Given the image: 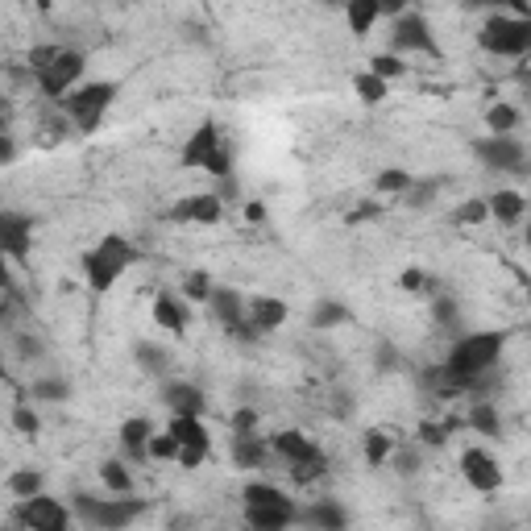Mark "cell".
I'll use <instances>...</instances> for the list:
<instances>
[{"mask_svg": "<svg viewBox=\"0 0 531 531\" xmlns=\"http://www.w3.org/2000/svg\"><path fill=\"white\" fill-rule=\"evenodd\" d=\"M175 453H179V440H175L171 432H158V428H154V432H150V444H146V457L162 465V461H175Z\"/></svg>", "mask_w": 531, "mask_h": 531, "instance_id": "obj_37", "label": "cell"}, {"mask_svg": "<svg viewBox=\"0 0 531 531\" xmlns=\"http://www.w3.org/2000/svg\"><path fill=\"white\" fill-rule=\"evenodd\" d=\"M374 191L378 195H407L411 191V175L403 171V166H386V171L374 175Z\"/></svg>", "mask_w": 531, "mask_h": 531, "instance_id": "obj_32", "label": "cell"}, {"mask_svg": "<svg viewBox=\"0 0 531 531\" xmlns=\"http://www.w3.org/2000/svg\"><path fill=\"white\" fill-rule=\"evenodd\" d=\"M390 453H395V436H386L382 428L366 432V461H370V465H386Z\"/></svg>", "mask_w": 531, "mask_h": 531, "instance_id": "obj_35", "label": "cell"}, {"mask_svg": "<svg viewBox=\"0 0 531 531\" xmlns=\"http://www.w3.org/2000/svg\"><path fill=\"white\" fill-rule=\"evenodd\" d=\"M166 220H175V225H220V220H225V200H220L216 191L183 195V200L166 212Z\"/></svg>", "mask_w": 531, "mask_h": 531, "instance_id": "obj_11", "label": "cell"}, {"mask_svg": "<svg viewBox=\"0 0 531 531\" xmlns=\"http://www.w3.org/2000/svg\"><path fill=\"white\" fill-rule=\"evenodd\" d=\"M453 220H457V225H486V220H490V212H486V195H482V200H465V204L453 212Z\"/></svg>", "mask_w": 531, "mask_h": 531, "instance_id": "obj_40", "label": "cell"}, {"mask_svg": "<svg viewBox=\"0 0 531 531\" xmlns=\"http://www.w3.org/2000/svg\"><path fill=\"white\" fill-rule=\"evenodd\" d=\"M34 5H38L42 13H50V9H54V0H34Z\"/></svg>", "mask_w": 531, "mask_h": 531, "instance_id": "obj_52", "label": "cell"}, {"mask_svg": "<svg viewBox=\"0 0 531 531\" xmlns=\"http://www.w3.org/2000/svg\"><path fill=\"white\" fill-rule=\"evenodd\" d=\"M486 212H490V220H498V225H519L527 216V200L515 187H498L494 195H486Z\"/></svg>", "mask_w": 531, "mask_h": 531, "instance_id": "obj_20", "label": "cell"}, {"mask_svg": "<svg viewBox=\"0 0 531 531\" xmlns=\"http://www.w3.org/2000/svg\"><path fill=\"white\" fill-rule=\"evenodd\" d=\"M465 5H473V9H482V5H490V9H498V13H515V17H527V9H531V0H465Z\"/></svg>", "mask_w": 531, "mask_h": 531, "instance_id": "obj_41", "label": "cell"}, {"mask_svg": "<svg viewBox=\"0 0 531 531\" xmlns=\"http://www.w3.org/2000/svg\"><path fill=\"white\" fill-rule=\"evenodd\" d=\"M137 357L146 361V370H150V374H158L162 366H171V357H166L162 349H150V345H137Z\"/></svg>", "mask_w": 531, "mask_h": 531, "instance_id": "obj_45", "label": "cell"}, {"mask_svg": "<svg viewBox=\"0 0 531 531\" xmlns=\"http://www.w3.org/2000/svg\"><path fill=\"white\" fill-rule=\"evenodd\" d=\"M295 523L324 527V531H337V527H345V523H349V515H345V511H341L332 498H324V502H316V507H303V511L295 515Z\"/></svg>", "mask_w": 531, "mask_h": 531, "instance_id": "obj_24", "label": "cell"}, {"mask_svg": "<svg viewBox=\"0 0 531 531\" xmlns=\"http://www.w3.org/2000/svg\"><path fill=\"white\" fill-rule=\"evenodd\" d=\"M208 307H212V316L225 324V332L229 337H237V341H258V332L249 328V316H245V295L241 291H233V287H212V295H208Z\"/></svg>", "mask_w": 531, "mask_h": 531, "instance_id": "obj_10", "label": "cell"}, {"mask_svg": "<svg viewBox=\"0 0 531 531\" xmlns=\"http://www.w3.org/2000/svg\"><path fill=\"white\" fill-rule=\"evenodd\" d=\"M150 316H154V324L162 332H171V337H183V332H187V303H183V295H171V291L154 295Z\"/></svg>", "mask_w": 531, "mask_h": 531, "instance_id": "obj_19", "label": "cell"}, {"mask_svg": "<svg viewBox=\"0 0 531 531\" xmlns=\"http://www.w3.org/2000/svg\"><path fill=\"white\" fill-rule=\"evenodd\" d=\"M399 287H403V291H432V278H428L424 270H415V266H411V270L399 274Z\"/></svg>", "mask_w": 531, "mask_h": 531, "instance_id": "obj_42", "label": "cell"}, {"mask_svg": "<svg viewBox=\"0 0 531 531\" xmlns=\"http://www.w3.org/2000/svg\"><path fill=\"white\" fill-rule=\"evenodd\" d=\"M353 92H357L361 104H370V108H374V104H382V100L390 96V83L378 79V75H370V71H361V75L353 79Z\"/></svg>", "mask_w": 531, "mask_h": 531, "instance_id": "obj_29", "label": "cell"}, {"mask_svg": "<svg viewBox=\"0 0 531 531\" xmlns=\"http://www.w3.org/2000/svg\"><path fill=\"white\" fill-rule=\"evenodd\" d=\"M233 432H258V411H237L233 415Z\"/></svg>", "mask_w": 531, "mask_h": 531, "instance_id": "obj_47", "label": "cell"}, {"mask_svg": "<svg viewBox=\"0 0 531 531\" xmlns=\"http://www.w3.org/2000/svg\"><path fill=\"white\" fill-rule=\"evenodd\" d=\"M287 473H291V482H295L299 490H307V486H316V482H324V478H328V457H324V453L303 457V461L287 465Z\"/></svg>", "mask_w": 531, "mask_h": 531, "instance_id": "obj_26", "label": "cell"}, {"mask_svg": "<svg viewBox=\"0 0 531 531\" xmlns=\"http://www.w3.org/2000/svg\"><path fill=\"white\" fill-rule=\"evenodd\" d=\"M100 486L108 494H133V469L129 461H100Z\"/></svg>", "mask_w": 531, "mask_h": 531, "instance_id": "obj_27", "label": "cell"}, {"mask_svg": "<svg viewBox=\"0 0 531 531\" xmlns=\"http://www.w3.org/2000/svg\"><path fill=\"white\" fill-rule=\"evenodd\" d=\"M229 457L237 469H266L274 461L270 453V440L262 432H233V444H229Z\"/></svg>", "mask_w": 531, "mask_h": 531, "instance_id": "obj_15", "label": "cell"}, {"mask_svg": "<svg viewBox=\"0 0 531 531\" xmlns=\"http://www.w3.org/2000/svg\"><path fill=\"white\" fill-rule=\"evenodd\" d=\"M341 9H345V25H349L353 38H370L374 25L382 21L378 17V0H345Z\"/></svg>", "mask_w": 531, "mask_h": 531, "instance_id": "obj_23", "label": "cell"}, {"mask_svg": "<svg viewBox=\"0 0 531 531\" xmlns=\"http://www.w3.org/2000/svg\"><path fill=\"white\" fill-rule=\"evenodd\" d=\"M245 316H249V328H254L258 337H266V332H278L291 320V307L274 295H254V299H245Z\"/></svg>", "mask_w": 531, "mask_h": 531, "instance_id": "obj_14", "label": "cell"}, {"mask_svg": "<svg viewBox=\"0 0 531 531\" xmlns=\"http://www.w3.org/2000/svg\"><path fill=\"white\" fill-rule=\"evenodd\" d=\"M407 9H411V0H378V17H382V21L399 17V13H407Z\"/></svg>", "mask_w": 531, "mask_h": 531, "instance_id": "obj_46", "label": "cell"}, {"mask_svg": "<svg viewBox=\"0 0 531 531\" xmlns=\"http://www.w3.org/2000/svg\"><path fill=\"white\" fill-rule=\"evenodd\" d=\"M478 46L494 59H523L531 50V17L515 13H490L478 30Z\"/></svg>", "mask_w": 531, "mask_h": 531, "instance_id": "obj_5", "label": "cell"}, {"mask_svg": "<svg viewBox=\"0 0 531 531\" xmlns=\"http://www.w3.org/2000/svg\"><path fill=\"white\" fill-rule=\"evenodd\" d=\"M419 440H424V444H444L449 432H444V424H419Z\"/></svg>", "mask_w": 531, "mask_h": 531, "instance_id": "obj_48", "label": "cell"}, {"mask_svg": "<svg viewBox=\"0 0 531 531\" xmlns=\"http://www.w3.org/2000/svg\"><path fill=\"white\" fill-rule=\"evenodd\" d=\"M390 50L395 54H440L436 50V34H432V25L424 13H399V17H390Z\"/></svg>", "mask_w": 531, "mask_h": 531, "instance_id": "obj_9", "label": "cell"}, {"mask_svg": "<svg viewBox=\"0 0 531 531\" xmlns=\"http://www.w3.org/2000/svg\"><path fill=\"white\" fill-rule=\"evenodd\" d=\"M473 154H478L482 166H490V171H507V175L527 171V146L515 133H486L473 142Z\"/></svg>", "mask_w": 531, "mask_h": 531, "instance_id": "obj_8", "label": "cell"}, {"mask_svg": "<svg viewBox=\"0 0 531 531\" xmlns=\"http://www.w3.org/2000/svg\"><path fill=\"white\" fill-rule=\"evenodd\" d=\"M137 258H142V249H137L125 233H104L88 254H83V278H88V287L92 291H113L125 270L137 266Z\"/></svg>", "mask_w": 531, "mask_h": 531, "instance_id": "obj_2", "label": "cell"}, {"mask_svg": "<svg viewBox=\"0 0 531 531\" xmlns=\"http://www.w3.org/2000/svg\"><path fill=\"white\" fill-rule=\"evenodd\" d=\"M200 171L212 175V179H233V146H229V137L208 154V162L200 166Z\"/></svg>", "mask_w": 531, "mask_h": 531, "instance_id": "obj_33", "label": "cell"}, {"mask_svg": "<svg viewBox=\"0 0 531 531\" xmlns=\"http://www.w3.org/2000/svg\"><path fill=\"white\" fill-rule=\"evenodd\" d=\"M370 75H378V79H386V83H395V79H403L407 75V63H403V54H395V50H382V54H374L370 59V67H366Z\"/></svg>", "mask_w": 531, "mask_h": 531, "instance_id": "obj_30", "label": "cell"}, {"mask_svg": "<svg viewBox=\"0 0 531 531\" xmlns=\"http://www.w3.org/2000/svg\"><path fill=\"white\" fill-rule=\"evenodd\" d=\"M212 274L208 270H191L187 278H183V299H191V303H208V295H212Z\"/></svg>", "mask_w": 531, "mask_h": 531, "instance_id": "obj_36", "label": "cell"}, {"mask_svg": "<svg viewBox=\"0 0 531 531\" xmlns=\"http://www.w3.org/2000/svg\"><path fill=\"white\" fill-rule=\"evenodd\" d=\"M225 142V133H220V125L216 121H204L200 129H195L187 142H183V150H179V158H183V166H191V171H200V166L208 162V154Z\"/></svg>", "mask_w": 531, "mask_h": 531, "instance_id": "obj_18", "label": "cell"}, {"mask_svg": "<svg viewBox=\"0 0 531 531\" xmlns=\"http://www.w3.org/2000/svg\"><path fill=\"white\" fill-rule=\"evenodd\" d=\"M208 453H212V449H187V444H179L175 465H183V469H200V465L208 461Z\"/></svg>", "mask_w": 531, "mask_h": 531, "instance_id": "obj_43", "label": "cell"}, {"mask_svg": "<svg viewBox=\"0 0 531 531\" xmlns=\"http://www.w3.org/2000/svg\"><path fill=\"white\" fill-rule=\"evenodd\" d=\"M0 378H5V349H0Z\"/></svg>", "mask_w": 531, "mask_h": 531, "instance_id": "obj_54", "label": "cell"}, {"mask_svg": "<svg viewBox=\"0 0 531 531\" xmlns=\"http://www.w3.org/2000/svg\"><path fill=\"white\" fill-rule=\"evenodd\" d=\"M5 486H9V494H13V498H30V494L46 490V478H42L38 469H13Z\"/></svg>", "mask_w": 531, "mask_h": 531, "instance_id": "obj_31", "label": "cell"}, {"mask_svg": "<svg viewBox=\"0 0 531 531\" xmlns=\"http://www.w3.org/2000/svg\"><path fill=\"white\" fill-rule=\"evenodd\" d=\"M162 403H166L171 415H204V407H208L204 390L195 382H183V378H171L162 386Z\"/></svg>", "mask_w": 531, "mask_h": 531, "instance_id": "obj_16", "label": "cell"}, {"mask_svg": "<svg viewBox=\"0 0 531 531\" xmlns=\"http://www.w3.org/2000/svg\"><path fill=\"white\" fill-rule=\"evenodd\" d=\"M71 519H75V511L67 507V502L50 498L46 490H38L30 498H17V507H13V523L30 527V531H67Z\"/></svg>", "mask_w": 531, "mask_h": 531, "instance_id": "obj_7", "label": "cell"}, {"mask_svg": "<svg viewBox=\"0 0 531 531\" xmlns=\"http://www.w3.org/2000/svg\"><path fill=\"white\" fill-rule=\"evenodd\" d=\"M270 453H274V461L295 465V461H303V457H316L320 444L307 436V432H299V428H283V432L270 436Z\"/></svg>", "mask_w": 531, "mask_h": 531, "instance_id": "obj_17", "label": "cell"}, {"mask_svg": "<svg viewBox=\"0 0 531 531\" xmlns=\"http://www.w3.org/2000/svg\"><path fill=\"white\" fill-rule=\"evenodd\" d=\"M17 158V142H13V133L9 129H0V166H9Z\"/></svg>", "mask_w": 531, "mask_h": 531, "instance_id": "obj_49", "label": "cell"}, {"mask_svg": "<svg viewBox=\"0 0 531 531\" xmlns=\"http://www.w3.org/2000/svg\"><path fill=\"white\" fill-rule=\"evenodd\" d=\"M13 428H17L21 436H38V432H42V419H38L30 395H21V399H17V407H13Z\"/></svg>", "mask_w": 531, "mask_h": 531, "instance_id": "obj_34", "label": "cell"}, {"mask_svg": "<svg viewBox=\"0 0 531 531\" xmlns=\"http://www.w3.org/2000/svg\"><path fill=\"white\" fill-rule=\"evenodd\" d=\"M316 5H345V0H316Z\"/></svg>", "mask_w": 531, "mask_h": 531, "instance_id": "obj_53", "label": "cell"}, {"mask_svg": "<svg viewBox=\"0 0 531 531\" xmlns=\"http://www.w3.org/2000/svg\"><path fill=\"white\" fill-rule=\"evenodd\" d=\"M0 291H13V270H9V254H5V249H0Z\"/></svg>", "mask_w": 531, "mask_h": 531, "instance_id": "obj_50", "label": "cell"}, {"mask_svg": "<svg viewBox=\"0 0 531 531\" xmlns=\"http://www.w3.org/2000/svg\"><path fill=\"white\" fill-rule=\"evenodd\" d=\"M71 511L83 527H100V531H117V527H129L137 515H142V502L129 498V494H117V498H100V494H75Z\"/></svg>", "mask_w": 531, "mask_h": 531, "instance_id": "obj_6", "label": "cell"}, {"mask_svg": "<svg viewBox=\"0 0 531 531\" xmlns=\"http://www.w3.org/2000/svg\"><path fill=\"white\" fill-rule=\"evenodd\" d=\"M465 424L473 432H482V436H498L502 432V415H498V407L490 399H473L469 411H465Z\"/></svg>", "mask_w": 531, "mask_h": 531, "instance_id": "obj_25", "label": "cell"}, {"mask_svg": "<svg viewBox=\"0 0 531 531\" xmlns=\"http://www.w3.org/2000/svg\"><path fill=\"white\" fill-rule=\"evenodd\" d=\"M71 395V386L63 382V378H42V382H34V390H30V399H42V403H63Z\"/></svg>", "mask_w": 531, "mask_h": 531, "instance_id": "obj_39", "label": "cell"}, {"mask_svg": "<svg viewBox=\"0 0 531 531\" xmlns=\"http://www.w3.org/2000/svg\"><path fill=\"white\" fill-rule=\"evenodd\" d=\"M461 478H465V486H473L478 494H494L502 486V465L486 449H465L461 453Z\"/></svg>", "mask_w": 531, "mask_h": 531, "instance_id": "obj_13", "label": "cell"}, {"mask_svg": "<svg viewBox=\"0 0 531 531\" xmlns=\"http://www.w3.org/2000/svg\"><path fill=\"white\" fill-rule=\"evenodd\" d=\"M117 96H121V88L113 79H92V83H75V88L59 100V108L75 133H96L104 125V117L113 113Z\"/></svg>", "mask_w": 531, "mask_h": 531, "instance_id": "obj_3", "label": "cell"}, {"mask_svg": "<svg viewBox=\"0 0 531 531\" xmlns=\"http://www.w3.org/2000/svg\"><path fill=\"white\" fill-rule=\"evenodd\" d=\"M150 432H154V424H150V419L146 415H133V419H125V424H121V453H125V461H150L146 457V444H150Z\"/></svg>", "mask_w": 531, "mask_h": 531, "instance_id": "obj_21", "label": "cell"}, {"mask_svg": "<svg viewBox=\"0 0 531 531\" xmlns=\"http://www.w3.org/2000/svg\"><path fill=\"white\" fill-rule=\"evenodd\" d=\"M523 125V113L515 104H507V100H494L490 108H486V133H515Z\"/></svg>", "mask_w": 531, "mask_h": 531, "instance_id": "obj_28", "label": "cell"}, {"mask_svg": "<svg viewBox=\"0 0 531 531\" xmlns=\"http://www.w3.org/2000/svg\"><path fill=\"white\" fill-rule=\"evenodd\" d=\"M245 220H249V225H262V220H266V204H245Z\"/></svg>", "mask_w": 531, "mask_h": 531, "instance_id": "obj_51", "label": "cell"}, {"mask_svg": "<svg viewBox=\"0 0 531 531\" xmlns=\"http://www.w3.org/2000/svg\"><path fill=\"white\" fill-rule=\"evenodd\" d=\"M299 507L287 498V490H278L270 482H249L245 486V523L254 531H283L291 527Z\"/></svg>", "mask_w": 531, "mask_h": 531, "instance_id": "obj_4", "label": "cell"}, {"mask_svg": "<svg viewBox=\"0 0 531 531\" xmlns=\"http://www.w3.org/2000/svg\"><path fill=\"white\" fill-rule=\"evenodd\" d=\"M166 432H171L187 449H212V432L204 424V415H171L166 419Z\"/></svg>", "mask_w": 531, "mask_h": 531, "instance_id": "obj_22", "label": "cell"}, {"mask_svg": "<svg viewBox=\"0 0 531 531\" xmlns=\"http://www.w3.org/2000/svg\"><path fill=\"white\" fill-rule=\"evenodd\" d=\"M0 249L9 254V262H30L34 249V220L25 212L0 208Z\"/></svg>", "mask_w": 531, "mask_h": 531, "instance_id": "obj_12", "label": "cell"}, {"mask_svg": "<svg viewBox=\"0 0 531 531\" xmlns=\"http://www.w3.org/2000/svg\"><path fill=\"white\" fill-rule=\"evenodd\" d=\"M83 71H88V59L63 42H50V46H34L25 54V75L38 88V96H46L50 104H59L75 83H83Z\"/></svg>", "mask_w": 531, "mask_h": 531, "instance_id": "obj_1", "label": "cell"}, {"mask_svg": "<svg viewBox=\"0 0 531 531\" xmlns=\"http://www.w3.org/2000/svg\"><path fill=\"white\" fill-rule=\"evenodd\" d=\"M349 320V312L341 303H332V299H316V312H312V328H337V324H345Z\"/></svg>", "mask_w": 531, "mask_h": 531, "instance_id": "obj_38", "label": "cell"}, {"mask_svg": "<svg viewBox=\"0 0 531 531\" xmlns=\"http://www.w3.org/2000/svg\"><path fill=\"white\" fill-rule=\"evenodd\" d=\"M432 316H436V324L453 328L457 324V303L453 299H432Z\"/></svg>", "mask_w": 531, "mask_h": 531, "instance_id": "obj_44", "label": "cell"}]
</instances>
